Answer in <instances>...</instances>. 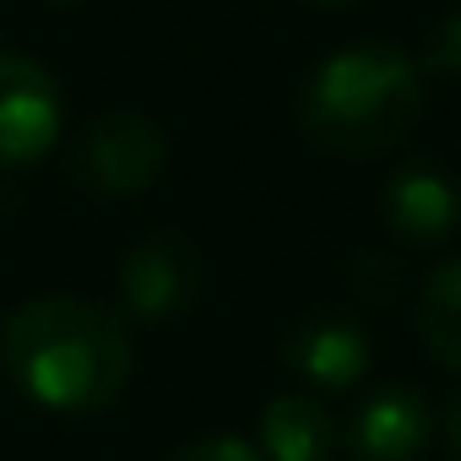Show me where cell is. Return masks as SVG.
Instances as JSON below:
<instances>
[{"mask_svg":"<svg viewBox=\"0 0 461 461\" xmlns=\"http://www.w3.org/2000/svg\"><path fill=\"white\" fill-rule=\"evenodd\" d=\"M0 364L28 402L50 412H98L125 391L136 348L120 310L77 294H44L12 310L0 331Z\"/></svg>","mask_w":461,"mask_h":461,"instance_id":"6da1fadb","label":"cell"},{"mask_svg":"<svg viewBox=\"0 0 461 461\" xmlns=\"http://www.w3.org/2000/svg\"><path fill=\"white\" fill-rule=\"evenodd\" d=\"M423 66L391 44H348L326 55L299 87V131L331 158H380L423 120Z\"/></svg>","mask_w":461,"mask_h":461,"instance_id":"7a4b0ae2","label":"cell"},{"mask_svg":"<svg viewBox=\"0 0 461 461\" xmlns=\"http://www.w3.org/2000/svg\"><path fill=\"white\" fill-rule=\"evenodd\" d=\"M66 163L71 179L93 195H141L147 185H158L168 163V136L158 120L136 109H109L71 141Z\"/></svg>","mask_w":461,"mask_h":461,"instance_id":"3957f363","label":"cell"},{"mask_svg":"<svg viewBox=\"0 0 461 461\" xmlns=\"http://www.w3.org/2000/svg\"><path fill=\"white\" fill-rule=\"evenodd\" d=\"M60 131H66L60 82L39 60L0 50V168L39 163L44 152L60 147Z\"/></svg>","mask_w":461,"mask_h":461,"instance_id":"277c9868","label":"cell"},{"mask_svg":"<svg viewBox=\"0 0 461 461\" xmlns=\"http://www.w3.org/2000/svg\"><path fill=\"white\" fill-rule=\"evenodd\" d=\"M201 294V250L195 240L174 234H147L141 245L125 250L120 261V315L131 321H174L195 304Z\"/></svg>","mask_w":461,"mask_h":461,"instance_id":"5b68a950","label":"cell"},{"mask_svg":"<svg viewBox=\"0 0 461 461\" xmlns=\"http://www.w3.org/2000/svg\"><path fill=\"white\" fill-rule=\"evenodd\" d=\"M434 439V407L418 385H375L342 423L348 461H418Z\"/></svg>","mask_w":461,"mask_h":461,"instance_id":"8992f818","label":"cell"},{"mask_svg":"<svg viewBox=\"0 0 461 461\" xmlns=\"http://www.w3.org/2000/svg\"><path fill=\"white\" fill-rule=\"evenodd\" d=\"M380 222L402 245H445L461 228V185L445 163L412 158L380 185Z\"/></svg>","mask_w":461,"mask_h":461,"instance_id":"52a82bcc","label":"cell"},{"mask_svg":"<svg viewBox=\"0 0 461 461\" xmlns=\"http://www.w3.org/2000/svg\"><path fill=\"white\" fill-rule=\"evenodd\" d=\"M283 364L310 391H353L369 375V337L342 315H310L283 337Z\"/></svg>","mask_w":461,"mask_h":461,"instance_id":"ba28073f","label":"cell"},{"mask_svg":"<svg viewBox=\"0 0 461 461\" xmlns=\"http://www.w3.org/2000/svg\"><path fill=\"white\" fill-rule=\"evenodd\" d=\"M342 450V423L310 391H277L261 407V456L267 461H331Z\"/></svg>","mask_w":461,"mask_h":461,"instance_id":"9c48e42d","label":"cell"},{"mask_svg":"<svg viewBox=\"0 0 461 461\" xmlns=\"http://www.w3.org/2000/svg\"><path fill=\"white\" fill-rule=\"evenodd\" d=\"M418 342L439 369L461 375V256L439 261L418 283Z\"/></svg>","mask_w":461,"mask_h":461,"instance_id":"30bf717a","label":"cell"},{"mask_svg":"<svg viewBox=\"0 0 461 461\" xmlns=\"http://www.w3.org/2000/svg\"><path fill=\"white\" fill-rule=\"evenodd\" d=\"M348 288H353L364 304H391L396 288H402V272H396L391 256L364 250V256H353V267H348Z\"/></svg>","mask_w":461,"mask_h":461,"instance_id":"8fae6325","label":"cell"},{"mask_svg":"<svg viewBox=\"0 0 461 461\" xmlns=\"http://www.w3.org/2000/svg\"><path fill=\"white\" fill-rule=\"evenodd\" d=\"M168 461H267L261 445L240 439V434H201V439H185Z\"/></svg>","mask_w":461,"mask_h":461,"instance_id":"7c38bea8","label":"cell"},{"mask_svg":"<svg viewBox=\"0 0 461 461\" xmlns=\"http://www.w3.org/2000/svg\"><path fill=\"white\" fill-rule=\"evenodd\" d=\"M423 66L439 71V77H461V12H450V17L429 33V44H423Z\"/></svg>","mask_w":461,"mask_h":461,"instance_id":"4fadbf2b","label":"cell"},{"mask_svg":"<svg viewBox=\"0 0 461 461\" xmlns=\"http://www.w3.org/2000/svg\"><path fill=\"white\" fill-rule=\"evenodd\" d=\"M439 429H445V445H450V456L461 461V391L445 402V418H439Z\"/></svg>","mask_w":461,"mask_h":461,"instance_id":"5bb4252c","label":"cell"},{"mask_svg":"<svg viewBox=\"0 0 461 461\" xmlns=\"http://www.w3.org/2000/svg\"><path fill=\"white\" fill-rule=\"evenodd\" d=\"M304 6H326V12H337V6H358V0H304Z\"/></svg>","mask_w":461,"mask_h":461,"instance_id":"9a60e30c","label":"cell"},{"mask_svg":"<svg viewBox=\"0 0 461 461\" xmlns=\"http://www.w3.org/2000/svg\"><path fill=\"white\" fill-rule=\"evenodd\" d=\"M44 6H82V0H44Z\"/></svg>","mask_w":461,"mask_h":461,"instance_id":"2e32d148","label":"cell"}]
</instances>
